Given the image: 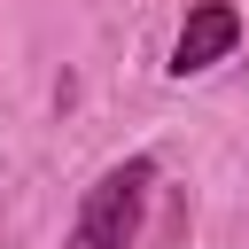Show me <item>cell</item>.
<instances>
[{
  "label": "cell",
  "mask_w": 249,
  "mask_h": 249,
  "mask_svg": "<svg viewBox=\"0 0 249 249\" xmlns=\"http://www.w3.org/2000/svg\"><path fill=\"white\" fill-rule=\"evenodd\" d=\"M241 8L233 0H195L187 8V23H179V39H171V54H163V78H202V70H218V62H233L241 54Z\"/></svg>",
  "instance_id": "cell-2"
},
{
  "label": "cell",
  "mask_w": 249,
  "mask_h": 249,
  "mask_svg": "<svg viewBox=\"0 0 249 249\" xmlns=\"http://www.w3.org/2000/svg\"><path fill=\"white\" fill-rule=\"evenodd\" d=\"M156 179H163V163H156L148 148L117 156V163L86 187V202H78V218H70L62 249H132V241H140V218H148Z\"/></svg>",
  "instance_id": "cell-1"
}]
</instances>
